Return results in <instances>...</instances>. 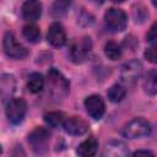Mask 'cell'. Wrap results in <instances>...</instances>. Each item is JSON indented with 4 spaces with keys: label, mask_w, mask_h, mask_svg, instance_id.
<instances>
[{
    "label": "cell",
    "mask_w": 157,
    "mask_h": 157,
    "mask_svg": "<svg viewBox=\"0 0 157 157\" xmlns=\"http://www.w3.org/2000/svg\"><path fill=\"white\" fill-rule=\"evenodd\" d=\"M151 1H152V4H153L156 7H157V0H151Z\"/></svg>",
    "instance_id": "cell-27"
},
{
    "label": "cell",
    "mask_w": 157,
    "mask_h": 157,
    "mask_svg": "<svg viewBox=\"0 0 157 157\" xmlns=\"http://www.w3.org/2000/svg\"><path fill=\"white\" fill-rule=\"evenodd\" d=\"M22 34L23 37L29 42V43H38L40 40V31L39 28L33 25V23H29V25H26L23 27V31H22Z\"/></svg>",
    "instance_id": "cell-19"
},
{
    "label": "cell",
    "mask_w": 157,
    "mask_h": 157,
    "mask_svg": "<svg viewBox=\"0 0 157 157\" xmlns=\"http://www.w3.org/2000/svg\"><path fill=\"white\" fill-rule=\"evenodd\" d=\"M64 119H65V117L61 112H49L44 115V121L52 128H56L59 125H63Z\"/></svg>",
    "instance_id": "cell-21"
},
{
    "label": "cell",
    "mask_w": 157,
    "mask_h": 157,
    "mask_svg": "<svg viewBox=\"0 0 157 157\" xmlns=\"http://www.w3.org/2000/svg\"><path fill=\"white\" fill-rule=\"evenodd\" d=\"M142 86L147 94L150 96L157 94V71L156 70L147 71L142 81Z\"/></svg>",
    "instance_id": "cell-15"
},
{
    "label": "cell",
    "mask_w": 157,
    "mask_h": 157,
    "mask_svg": "<svg viewBox=\"0 0 157 157\" xmlns=\"http://www.w3.org/2000/svg\"><path fill=\"white\" fill-rule=\"evenodd\" d=\"M61 126L67 134L75 136L83 135L88 130V124L80 117H65Z\"/></svg>",
    "instance_id": "cell-10"
},
{
    "label": "cell",
    "mask_w": 157,
    "mask_h": 157,
    "mask_svg": "<svg viewBox=\"0 0 157 157\" xmlns=\"http://www.w3.org/2000/svg\"><path fill=\"white\" fill-rule=\"evenodd\" d=\"M15 78L11 75H2L0 80V90H1V97L5 101L7 97H10L15 91Z\"/></svg>",
    "instance_id": "cell-16"
},
{
    "label": "cell",
    "mask_w": 157,
    "mask_h": 157,
    "mask_svg": "<svg viewBox=\"0 0 157 157\" xmlns=\"http://www.w3.org/2000/svg\"><path fill=\"white\" fill-rule=\"evenodd\" d=\"M44 87V78L39 72H32L27 80V88L32 93H38Z\"/></svg>",
    "instance_id": "cell-17"
},
{
    "label": "cell",
    "mask_w": 157,
    "mask_h": 157,
    "mask_svg": "<svg viewBox=\"0 0 157 157\" xmlns=\"http://www.w3.org/2000/svg\"><path fill=\"white\" fill-rule=\"evenodd\" d=\"M144 56L150 63L157 64V44H152L150 48H147L144 53Z\"/></svg>",
    "instance_id": "cell-22"
},
{
    "label": "cell",
    "mask_w": 157,
    "mask_h": 157,
    "mask_svg": "<svg viewBox=\"0 0 157 157\" xmlns=\"http://www.w3.org/2000/svg\"><path fill=\"white\" fill-rule=\"evenodd\" d=\"M47 82H48L49 94L52 96L53 99L61 101L67 96L70 90V83L65 78V76L56 69L54 67L49 69L47 75Z\"/></svg>",
    "instance_id": "cell-1"
},
{
    "label": "cell",
    "mask_w": 157,
    "mask_h": 157,
    "mask_svg": "<svg viewBox=\"0 0 157 157\" xmlns=\"http://www.w3.org/2000/svg\"><path fill=\"white\" fill-rule=\"evenodd\" d=\"M48 42L55 47V48H60L66 43V33L64 27L59 23V22H54L49 26L48 28V34H47Z\"/></svg>",
    "instance_id": "cell-11"
},
{
    "label": "cell",
    "mask_w": 157,
    "mask_h": 157,
    "mask_svg": "<svg viewBox=\"0 0 157 157\" xmlns=\"http://www.w3.org/2000/svg\"><path fill=\"white\" fill-rule=\"evenodd\" d=\"M139 155H153L151 151H146V150H139L134 152V156H139Z\"/></svg>",
    "instance_id": "cell-24"
},
{
    "label": "cell",
    "mask_w": 157,
    "mask_h": 157,
    "mask_svg": "<svg viewBox=\"0 0 157 157\" xmlns=\"http://www.w3.org/2000/svg\"><path fill=\"white\" fill-rule=\"evenodd\" d=\"M129 155L128 146L121 141H110L105 145L103 156H112V157H123Z\"/></svg>",
    "instance_id": "cell-13"
},
{
    "label": "cell",
    "mask_w": 157,
    "mask_h": 157,
    "mask_svg": "<svg viewBox=\"0 0 157 157\" xmlns=\"http://www.w3.org/2000/svg\"><path fill=\"white\" fill-rule=\"evenodd\" d=\"M27 112V103L22 98H10L5 107V114L11 124H20Z\"/></svg>",
    "instance_id": "cell-3"
},
{
    "label": "cell",
    "mask_w": 157,
    "mask_h": 157,
    "mask_svg": "<svg viewBox=\"0 0 157 157\" xmlns=\"http://www.w3.org/2000/svg\"><path fill=\"white\" fill-rule=\"evenodd\" d=\"M104 54L110 60H118L121 56V48L117 42L109 40L104 45Z\"/></svg>",
    "instance_id": "cell-20"
},
{
    "label": "cell",
    "mask_w": 157,
    "mask_h": 157,
    "mask_svg": "<svg viewBox=\"0 0 157 157\" xmlns=\"http://www.w3.org/2000/svg\"><path fill=\"white\" fill-rule=\"evenodd\" d=\"M92 2H96V4H102L104 0H91Z\"/></svg>",
    "instance_id": "cell-25"
},
{
    "label": "cell",
    "mask_w": 157,
    "mask_h": 157,
    "mask_svg": "<svg viewBox=\"0 0 157 157\" xmlns=\"http://www.w3.org/2000/svg\"><path fill=\"white\" fill-rule=\"evenodd\" d=\"M113 2H123V1H125V0H112Z\"/></svg>",
    "instance_id": "cell-26"
},
{
    "label": "cell",
    "mask_w": 157,
    "mask_h": 157,
    "mask_svg": "<svg viewBox=\"0 0 157 157\" xmlns=\"http://www.w3.org/2000/svg\"><path fill=\"white\" fill-rule=\"evenodd\" d=\"M104 23L109 31L121 32L126 28L128 18L123 10L117 7H110L104 13Z\"/></svg>",
    "instance_id": "cell-5"
},
{
    "label": "cell",
    "mask_w": 157,
    "mask_h": 157,
    "mask_svg": "<svg viewBox=\"0 0 157 157\" xmlns=\"http://www.w3.org/2000/svg\"><path fill=\"white\" fill-rule=\"evenodd\" d=\"M97 150H98V141L92 136V137H88L85 141H82L78 145L76 152H77V155H80L82 157H91V156L96 155Z\"/></svg>",
    "instance_id": "cell-14"
},
{
    "label": "cell",
    "mask_w": 157,
    "mask_h": 157,
    "mask_svg": "<svg viewBox=\"0 0 157 157\" xmlns=\"http://www.w3.org/2000/svg\"><path fill=\"white\" fill-rule=\"evenodd\" d=\"M92 49V42L90 37H80L74 38L69 47V56L74 63H83L90 55Z\"/></svg>",
    "instance_id": "cell-2"
},
{
    "label": "cell",
    "mask_w": 157,
    "mask_h": 157,
    "mask_svg": "<svg viewBox=\"0 0 157 157\" xmlns=\"http://www.w3.org/2000/svg\"><path fill=\"white\" fill-rule=\"evenodd\" d=\"M125 94H126V90H125V87H124L123 85H120V83L113 85V86L108 90V92H107L108 99H109L110 102H113V103H118V102L123 101V98L125 97Z\"/></svg>",
    "instance_id": "cell-18"
},
{
    "label": "cell",
    "mask_w": 157,
    "mask_h": 157,
    "mask_svg": "<svg viewBox=\"0 0 157 157\" xmlns=\"http://www.w3.org/2000/svg\"><path fill=\"white\" fill-rule=\"evenodd\" d=\"M151 132V125L144 118H135L129 121L121 130V135L128 139H139Z\"/></svg>",
    "instance_id": "cell-4"
},
{
    "label": "cell",
    "mask_w": 157,
    "mask_h": 157,
    "mask_svg": "<svg viewBox=\"0 0 157 157\" xmlns=\"http://www.w3.org/2000/svg\"><path fill=\"white\" fill-rule=\"evenodd\" d=\"M146 40L151 44H157V22H155L146 34Z\"/></svg>",
    "instance_id": "cell-23"
},
{
    "label": "cell",
    "mask_w": 157,
    "mask_h": 157,
    "mask_svg": "<svg viewBox=\"0 0 157 157\" xmlns=\"http://www.w3.org/2000/svg\"><path fill=\"white\" fill-rule=\"evenodd\" d=\"M50 134L45 128L38 126L28 135V142L37 153H43L47 150Z\"/></svg>",
    "instance_id": "cell-8"
},
{
    "label": "cell",
    "mask_w": 157,
    "mask_h": 157,
    "mask_svg": "<svg viewBox=\"0 0 157 157\" xmlns=\"http://www.w3.org/2000/svg\"><path fill=\"white\" fill-rule=\"evenodd\" d=\"M85 108H86V112L88 113V115L96 120H99L104 112H105V104H104V101L102 99L101 96L98 94H92V96H88L85 102Z\"/></svg>",
    "instance_id": "cell-9"
},
{
    "label": "cell",
    "mask_w": 157,
    "mask_h": 157,
    "mask_svg": "<svg viewBox=\"0 0 157 157\" xmlns=\"http://www.w3.org/2000/svg\"><path fill=\"white\" fill-rule=\"evenodd\" d=\"M42 15V5L37 0H27L22 6V16L27 21H37Z\"/></svg>",
    "instance_id": "cell-12"
},
{
    "label": "cell",
    "mask_w": 157,
    "mask_h": 157,
    "mask_svg": "<svg viewBox=\"0 0 157 157\" xmlns=\"http://www.w3.org/2000/svg\"><path fill=\"white\" fill-rule=\"evenodd\" d=\"M2 47L7 56L13 59H25L28 55V50L20 44L11 32H6L2 40Z\"/></svg>",
    "instance_id": "cell-6"
},
{
    "label": "cell",
    "mask_w": 157,
    "mask_h": 157,
    "mask_svg": "<svg viewBox=\"0 0 157 157\" xmlns=\"http://www.w3.org/2000/svg\"><path fill=\"white\" fill-rule=\"evenodd\" d=\"M142 74V65L139 60H130L121 66L120 78L125 85H134Z\"/></svg>",
    "instance_id": "cell-7"
}]
</instances>
